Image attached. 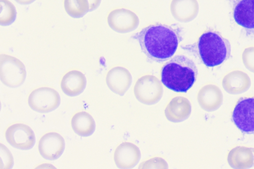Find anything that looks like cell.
Instances as JSON below:
<instances>
[{
	"mask_svg": "<svg viewBox=\"0 0 254 169\" xmlns=\"http://www.w3.org/2000/svg\"><path fill=\"white\" fill-rule=\"evenodd\" d=\"M142 52L153 61L163 62L175 54L182 41L180 28L161 23L150 25L134 34Z\"/></svg>",
	"mask_w": 254,
	"mask_h": 169,
	"instance_id": "cell-1",
	"label": "cell"
},
{
	"mask_svg": "<svg viewBox=\"0 0 254 169\" xmlns=\"http://www.w3.org/2000/svg\"><path fill=\"white\" fill-rule=\"evenodd\" d=\"M198 74L193 61L184 55H177L162 67L161 82L176 92H187L193 85Z\"/></svg>",
	"mask_w": 254,
	"mask_h": 169,
	"instance_id": "cell-2",
	"label": "cell"
},
{
	"mask_svg": "<svg viewBox=\"0 0 254 169\" xmlns=\"http://www.w3.org/2000/svg\"><path fill=\"white\" fill-rule=\"evenodd\" d=\"M195 48L201 60L208 67L219 65L231 56V45L228 40L212 30L201 35Z\"/></svg>",
	"mask_w": 254,
	"mask_h": 169,
	"instance_id": "cell-3",
	"label": "cell"
},
{
	"mask_svg": "<svg viewBox=\"0 0 254 169\" xmlns=\"http://www.w3.org/2000/svg\"><path fill=\"white\" fill-rule=\"evenodd\" d=\"M26 76L25 67L19 59L8 55H0V78L4 85L19 87L24 83Z\"/></svg>",
	"mask_w": 254,
	"mask_h": 169,
	"instance_id": "cell-4",
	"label": "cell"
},
{
	"mask_svg": "<svg viewBox=\"0 0 254 169\" xmlns=\"http://www.w3.org/2000/svg\"><path fill=\"white\" fill-rule=\"evenodd\" d=\"M61 98L55 89L42 87L32 91L29 95L28 103L33 111L47 113L57 109L60 105Z\"/></svg>",
	"mask_w": 254,
	"mask_h": 169,
	"instance_id": "cell-5",
	"label": "cell"
},
{
	"mask_svg": "<svg viewBox=\"0 0 254 169\" xmlns=\"http://www.w3.org/2000/svg\"><path fill=\"white\" fill-rule=\"evenodd\" d=\"M232 119L242 132L254 133V97L240 99L233 110Z\"/></svg>",
	"mask_w": 254,
	"mask_h": 169,
	"instance_id": "cell-6",
	"label": "cell"
},
{
	"mask_svg": "<svg viewBox=\"0 0 254 169\" xmlns=\"http://www.w3.org/2000/svg\"><path fill=\"white\" fill-rule=\"evenodd\" d=\"M5 137L11 146L23 150L32 148L35 142L33 130L27 125L21 123L8 126L5 132Z\"/></svg>",
	"mask_w": 254,
	"mask_h": 169,
	"instance_id": "cell-7",
	"label": "cell"
},
{
	"mask_svg": "<svg viewBox=\"0 0 254 169\" xmlns=\"http://www.w3.org/2000/svg\"><path fill=\"white\" fill-rule=\"evenodd\" d=\"M65 148L64 138L58 133L50 132L43 135L38 143L40 155L44 159L54 160L61 156Z\"/></svg>",
	"mask_w": 254,
	"mask_h": 169,
	"instance_id": "cell-8",
	"label": "cell"
},
{
	"mask_svg": "<svg viewBox=\"0 0 254 169\" xmlns=\"http://www.w3.org/2000/svg\"><path fill=\"white\" fill-rule=\"evenodd\" d=\"M86 79L81 71L73 70L66 73L61 82V88L63 92L70 97L77 96L85 89Z\"/></svg>",
	"mask_w": 254,
	"mask_h": 169,
	"instance_id": "cell-9",
	"label": "cell"
},
{
	"mask_svg": "<svg viewBox=\"0 0 254 169\" xmlns=\"http://www.w3.org/2000/svg\"><path fill=\"white\" fill-rule=\"evenodd\" d=\"M233 17L239 25L254 30V0H238L234 5Z\"/></svg>",
	"mask_w": 254,
	"mask_h": 169,
	"instance_id": "cell-10",
	"label": "cell"
},
{
	"mask_svg": "<svg viewBox=\"0 0 254 169\" xmlns=\"http://www.w3.org/2000/svg\"><path fill=\"white\" fill-rule=\"evenodd\" d=\"M222 86L224 89L229 94H240L249 88L251 80L244 72L235 70L224 76L222 80Z\"/></svg>",
	"mask_w": 254,
	"mask_h": 169,
	"instance_id": "cell-11",
	"label": "cell"
},
{
	"mask_svg": "<svg viewBox=\"0 0 254 169\" xmlns=\"http://www.w3.org/2000/svg\"><path fill=\"white\" fill-rule=\"evenodd\" d=\"M227 161L233 169L251 168L254 166V148L236 147L229 151Z\"/></svg>",
	"mask_w": 254,
	"mask_h": 169,
	"instance_id": "cell-12",
	"label": "cell"
},
{
	"mask_svg": "<svg viewBox=\"0 0 254 169\" xmlns=\"http://www.w3.org/2000/svg\"><path fill=\"white\" fill-rule=\"evenodd\" d=\"M71 126L73 131L82 137L92 134L95 129V122L92 116L87 112L82 111L75 113L71 119Z\"/></svg>",
	"mask_w": 254,
	"mask_h": 169,
	"instance_id": "cell-13",
	"label": "cell"
},
{
	"mask_svg": "<svg viewBox=\"0 0 254 169\" xmlns=\"http://www.w3.org/2000/svg\"><path fill=\"white\" fill-rule=\"evenodd\" d=\"M201 93L199 102L201 107L207 112L218 109L223 102V95L220 89L215 85H208Z\"/></svg>",
	"mask_w": 254,
	"mask_h": 169,
	"instance_id": "cell-14",
	"label": "cell"
},
{
	"mask_svg": "<svg viewBox=\"0 0 254 169\" xmlns=\"http://www.w3.org/2000/svg\"><path fill=\"white\" fill-rule=\"evenodd\" d=\"M171 9L176 17H191L197 13L198 5L196 0H173Z\"/></svg>",
	"mask_w": 254,
	"mask_h": 169,
	"instance_id": "cell-15",
	"label": "cell"
},
{
	"mask_svg": "<svg viewBox=\"0 0 254 169\" xmlns=\"http://www.w3.org/2000/svg\"><path fill=\"white\" fill-rule=\"evenodd\" d=\"M66 12L73 18L81 17L89 11L88 0H64Z\"/></svg>",
	"mask_w": 254,
	"mask_h": 169,
	"instance_id": "cell-16",
	"label": "cell"
},
{
	"mask_svg": "<svg viewBox=\"0 0 254 169\" xmlns=\"http://www.w3.org/2000/svg\"><path fill=\"white\" fill-rule=\"evenodd\" d=\"M0 24L6 26L11 24L15 19L16 11L14 5L8 0H0Z\"/></svg>",
	"mask_w": 254,
	"mask_h": 169,
	"instance_id": "cell-17",
	"label": "cell"
},
{
	"mask_svg": "<svg viewBox=\"0 0 254 169\" xmlns=\"http://www.w3.org/2000/svg\"><path fill=\"white\" fill-rule=\"evenodd\" d=\"M242 60L245 67L254 73V48H247L244 51Z\"/></svg>",
	"mask_w": 254,
	"mask_h": 169,
	"instance_id": "cell-18",
	"label": "cell"
},
{
	"mask_svg": "<svg viewBox=\"0 0 254 169\" xmlns=\"http://www.w3.org/2000/svg\"><path fill=\"white\" fill-rule=\"evenodd\" d=\"M2 146H3V151L2 149L0 148L1 152L3 154L1 153V158H4L5 159H4V161L1 162V164L3 163V165L1 166V169H10L12 167L13 164V158L11 156V153L9 152V150L5 147V146H3V145L0 144Z\"/></svg>",
	"mask_w": 254,
	"mask_h": 169,
	"instance_id": "cell-19",
	"label": "cell"
},
{
	"mask_svg": "<svg viewBox=\"0 0 254 169\" xmlns=\"http://www.w3.org/2000/svg\"><path fill=\"white\" fill-rule=\"evenodd\" d=\"M101 0H88L89 4V11L95 9L99 5Z\"/></svg>",
	"mask_w": 254,
	"mask_h": 169,
	"instance_id": "cell-20",
	"label": "cell"
},
{
	"mask_svg": "<svg viewBox=\"0 0 254 169\" xmlns=\"http://www.w3.org/2000/svg\"><path fill=\"white\" fill-rule=\"evenodd\" d=\"M16 2L21 4H28L35 0H14Z\"/></svg>",
	"mask_w": 254,
	"mask_h": 169,
	"instance_id": "cell-21",
	"label": "cell"
}]
</instances>
